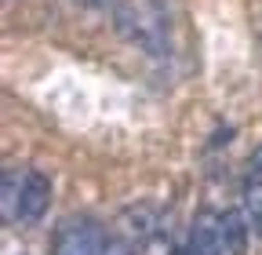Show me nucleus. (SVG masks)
Masks as SVG:
<instances>
[{"mask_svg":"<svg viewBox=\"0 0 262 255\" xmlns=\"http://www.w3.org/2000/svg\"><path fill=\"white\" fill-rule=\"evenodd\" d=\"M117 33L153 58L171 55V22L160 0H120L117 4Z\"/></svg>","mask_w":262,"mask_h":255,"instance_id":"f257e3e1","label":"nucleus"},{"mask_svg":"<svg viewBox=\"0 0 262 255\" xmlns=\"http://www.w3.org/2000/svg\"><path fill=\"white\" fill-rule=\"evenodd\" d=\"M48 204H51V179L40 168H29L26 186H22V201H18V222H26V226L40 222Z\"/></svg>","mask_w":262,"mask_h":255,"instance_id":"20e7f679","label":"nucleus"},{"mask_svg":"<svg viewBox=\"0 0 262 255\" xmlns=\"http://www.w3.org/2000/svg\"><path fill=\"white\" fill-rule=\"evenodd\" d=\"M102 244H106V230L95 219L77 215V219H66L58 226L51 255H102Z\"/></svg>","mask_w":262,"mask_h":255,"instance_id":"f03ea898","label":"nucleus"},{"mask_svg":"<svg viewBox=\"0 0 262 255\" xmlns=\"http://www.w3.org/2000/svg\"><path fill=\"white\" fill-rule=\"evenodd\" d=\"M248 219L241 211H226L222 215V233H226V251L229 255H244L248 251Z\"/></svg>","mask_w":262,"mask_h":255,"instance_id":"423d86ee","label":"nucleus"},{"mask_svg":"<svg viewBox=\"0 0 262 255\" xmlns=\"http://www.w3.org/2000/svg\"><path fill=\"white\" fill-rule=\"evenodd\" d=\"M171 255H186V251H171Z\"/></svg>","mask_w":262,"mask_h":255,"instance_id":"9d476101","label":"nucleus"},{"mask_svg":"<svg viewBox=\"0 0 262 255\" xmlns=\"http://www.w3.org/2000/svg\"><path fill=\"white\" fill-rule=\"evenodd\" d=\"M91 4H98V8H113L117 0H91Z\"/></svg>","mask_w":262,"mask_h":255,"instance_id":"1a4fd4ad","label":"nucleus"},{"mask_svg":"<svg viewBox=\"0 0 262 255\" xmlns=\"http://www.w3.org/2000/svg\"><path fill=\"white\" fill-rule=\"evenodd\" d=\"M186 255H226V233H222V215L201 211L189 222Z\"/></svg>","mask_w":262,"mask_h":255,"instance_id":"7ed1b4c3","label":"nucleus"},{"mask_svg":"<svg viewBox=\"0 0 262 255\" xmlns=\"http://www.w3.org/2000/svg\"><path fill=\"white\" fill-rule=\"evenodd\" d=\"M248 197V211H251V230L262 237V189H255V194H244Z\"/></svg>","mask_w":262,"mask_h":255,"instance_id":"6e6552de","label":"nucleus"},{"mask_svg":"<svg viewBox=\"0 0 262 255\" xmlns=\"http://www.w3.org/2000/svg\"><path fill=\"white\" fill-rule=\"evenodd\" d=\"M255 189H262V146L251 153V161H248V179H244V194H255Z\"/></svg>","mask_w":262,"mask_h":255,"instance_id":"0eeeda50","label":"nucleus"},{"mask_svg":"<svg viewBox=\"0 0 262 255\" xmlns=\"http://www.w3.org/2000/svg\"><path fill=\"white\" fill-rule=\"evenodd\" d=\"M22 186H26V172H18V168H4V179H0V211H4L8 222H18Z\"/></svg>","mask_w":262,"mask_h":255,"instance_id":"39448f33","label":"nucleus"}]
</instances>
